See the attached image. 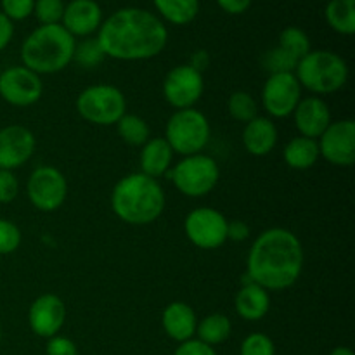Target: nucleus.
I'll return each mask as SVG.
<instances>
[{"instance_id": "1", "label": "nucleus", "mask_w": 355, "mask_h": 355, "mask_svg": "<svg viewBox=\"0 0 355 355\" xmlns=\"http://www.w3.org/2000/svg\"><path fill=\"white\" fill-rule=\"evenodd\" d=\"M104 55L116 61H148L165 51L166 24L151 10L123 7L114 10L96 33Z\"/></svg>"}, {"instance_id": "2", "label": "nucleus", "mask_w": 355, "mask_h": 355, "mask_svg": "<svg viewBox=\"0 0 355 355\" xmlns=\"http://www.w3.org/2000/svg\"><path fill=\"white\" fill-rule=\"evenodd\" d=\"M304 246L286 227L260 232L246 259V277L263 290L284 291L293 286L304 270Z\"/></svg>"}, {"instance_id": "3", "label": "nucleus", "mask_w": 355, "mask_h": 355, "mask_svg": "<svg viewBox=\"0 0 355 355\" xmlns=\"http://www.w3.org/2000/svg\"><path fill=\"white\" fill-rule=\"evenodd\" d=\"M165 191L159 180L141 172L128 173L111 191V210L128 225H149L165 210Z\"/></svg>"}, {"instance_id": "4", "label": "nucleus", "mask_w": 355, "mask_h": 355, "mask_svg": "<svg viewBox=\"0 0 355 355\" xmlns=\"http://www.w3.org/2000/svg\"><path fill=\"white\" fill-rule=\"evenodd\" d=\"M76 38L62 24H40L21 45V61L24 68L37 75H54L73 62Z\"/></svg>"}, {"instance_id": "5", "label": "nucleus", "mask_w": 355, "mask_h": 355, "mask_svg": "<svg viewBox=\"0 0 355 355\" xmlns=\"http://www.w3.org/2000/svg\"><path fill=\"white\" fill-rule=\"evenodd\" d=\"M350 69L345 59L333 51H311L298 61L295 76L302 89L315 96H328L342 90L349 82Z\"/></svg>"}, {"instance_id": "6", "label": "nucleus", "mask_w": 355, "mask_h": 355, "mask_svg": "<svg viewBox=\"0 0 355 355\" xmlns=\"http://www.w3.org/2000/svg\"><path fill=\"white\" fill-rule=\"evenodd\" d=\"M211 137L208 118L196 107L173 111L165 127V141L175 155L191 156L203 153Z\"/></svg>"}, {"instance_id": "7", "label": "nucleus", "mask_w": 355, "mask_h": 355, "mask_svg": "<svg viewBox=\"0 0 355 355\" xmlns=\"http://www.w3.org/2000/svg\"><path fill=\"white\" fill-rule=\"evenodd\" d=\"M76 111L89 123L97 127L116 125L127 113V99L118 87L97 83L83 89L76 97Z\"/></svg>"}, {"instance_id": "8", "label": "nucleus", "mask_w": 355, "mask_h": 355, "mask_svg": "<svg viewBox=\"0 0 355 355\" xmlns=\"http://www.w3.org/2000/svg\"><path fill=\"white\" fill-rule=\"evenodd\" d=\"M220 168L215 158L198 153L184 156L172 166V182L180 194L187 198H203L217 187Z\"/></svg>"}, {"instance_id": "9", "label": "nucleus", "mask_w": 355, "mask_h": 355, "mask_svg": "<svg viewBox=\"0 0 355 355\" xmlns=\"http://www.w3.org/2000/svg\"><path fill=\"white\" fill-rule=\"evenodd\" d=\"M26 194L37 210L51 214L59 210L68 198V180L64 173L52 165L37 166L26 182Z\"/></svg>"}, {"instance_id": "10", "label": "nucleus", "mask_w": 355, "mask_h": 355, "mask_svg": "<svg viewBox=\"0 0 355 355\" xmlns=\"http://www.w3.org/2000/svg\"><path fill=\"white\" fill-rule=\"evenodd\" d=\"M227 224L229 220L222 211L200 207L184 218V232L196 248L217 250L227 241Z\"/></svg>"}, {"instance_id": "11", "label": "nucleus", "mask_w": 355, "mask_h": 355, "mask_svg": "<svg viewBox=\"0 0 355 355\" xmlns=\"http://www.w3.org/2000/svg\"><path fill=\"white\" fill-rule=\"evenodd\" d=\"M302 99V87L295 73H274L262 87V106L269 118H288Z\"/></svg>"}, {"instance_id": "12", "label": "nucleus", "mask_w": 355, "mask_h": 355, "mask_svg": "<svg viewBox=\"0 0 355 355\" xmlns=\"http://www.w3.org/2000/svg\"><path fill=\"white\" fill-rule=\"evenodd\" d=\"M163 96L173 110H189L203 97V73L189 64H179L170 69L163 80Z\"/></svg>"}, {"instance_id": "13", "label": "nucleus", "mask_w": 355, "mask_h": 355, "mask_svg": "<svg viewBox=\"0 0 355 355\" xmlns=\"http://www.w3.org/2000/svg\"><path fill=\"white\" fill-rule=\"evenodd\" d=\"M44 94L40 75L19 66H9L0 71V97L16 107H28L38 103Z\"/></svg>"}, {"instance_id": "14", "label": "nucleus", "mask_w": 355, "mask_h": 355, "mask_svg": "<svg viewBox=\"0 0 355 355\" xmlns=\"http://www.w3.org/2000/svg\"><path fill=\"white\" fill-rule=\"evenodd\" d=\"M319 155L329 165L349 168L355 162V121L350 118L331 121L318 139Z\"/></svg>"}, {"instance_id": "15", "label": "nucleus", "mask_w": 355, "mask_h": 355, "mask_svg": "<svg viewBox=\"0 0 355 355\" xmlns=\"http://www.w3.org/2000/svg\"><path fill=\"white\" fill-rule=\"evenodd\" d=\"M35 149L37 139L30 128L23 125H7L0 128V170L14 172L30 162Z\"/></svg>"}, {"instance_id": "16", "label": "nucleus", "mask_w": 355, "mask_h": 355, "mask_svg": "<svg viewBox=\"0 0 355 355\" xmlns=\"http://www.w3.org/2000/svg\"><path fill=\"white\" fill-rule=\"evenodd\" d=\"M66 322V305L58 295L44 293L35 298L28 311L30 329L40 338L59 335Z\"/></svg>"}, {"instance_id": "17", "label": "nucleus", "mask_w": 355, "mask_h": 355, "mask_svg": "<svg viewBox=\"0 0 355 355\" xmlns=\"http://www.w3.org/2000/svg\"><path fill=\"white\" fill-rule=\"evenodd\" d=\"M103 9L96 0H69L64 6L61 24L71 37L89 38L103 24Z\"/></svg>"}, {"instance_id": "18", "label": "nucleus", "mask_w": 355, "mask_h": 355, "mask_svg": "<svg viewBox=\"0 0 355 355\" xmlns=\"http://www.w3.org/2000/svg\"><path fill=\"white\" fill-rule=\"evenodd\" d=\"M291 116L300 135L315 139V141L331 123V111H329L328 103L318 96L302 97Z\"/></svg>"}, {"instance_id": "19", "label": "nucleus", "mask_w": 355, "mask_h": 355, "mask_svg": "<svg viewBox=\"0 0 355 355\" xmlns=\"http://www.w3.org/2000/svg\"><path fill=\"white\" fill-rule=\"evenodd\" d=\"M279 139L276 123L269 116H255L245 123L243 128V146L252 156L262 158V156L270 155L274 151Z\"/></svg>"}, {"instance_id": "20", "label": "nucleus", "mask_w": 355, "mask_h": 355, "mask_svg": "<svg viewBox=\"0 0 355 355\" xmlns=\"http://www.w3.org/2000/svg\"><path fill=\"white\" fill-rule=\"evenodd\" d=\"M162 326L166 336L172 338L173 342H187L196 335V312L186 302H172L163 309Z\"/></svg>"}, {"instance_id": "21", "label": "nucleus", "mask_w": 355, "mask_h": 355, "mask_svg": "<svg viewBox=\"0 0 355 355\" xmlns=\"http://www.w3.org/2000/svg\"><path fill=\"white\" fill-rule=\"evenodd\" d=\"M236 314L250 322L266 318L270 311V293L246 277V283L239 288L234 298Z\"/></svg>"}, {"instance_id": "22", "label": "nucleus", "mask_w": 355, "mask_h": 355, "mask_svg": "<svg viewBox=\"0 0 355 355\" xmlns=\"http://www.w3.org/2000/svg\"><path fill=\"white\" fill-rule=\"evenodd\" d=\"M173 156H175V153L172 151V148H170L165 139H149L141 148V156H139L141 173L158 180L159 177H163L172 170Z\"/></svg>"}, {"instance_id": "23", "label": "nucleus", "mask_w": 355, "mask_h": 355, "mask_svg": "<svg viewBox=\"0 0 355 355\" xmlns=\"http://www.w3.org/2000/svg\"><path fill=\"white\" fill-rule=\"evenodd\" d=\"M283 158L290 168L293 170H309L319 162V146L315 139L298 135L293 137L283 149Z\"/></svg>"}, {"instance_id": "24", "label": "nucleus", "mask_w": 355, "mask_h": 355, "mask_svg": "<svg viewBox=\"0 0 355 355\" xmlns=\"http://www.w3.org/2000/svg\"><path fill=\"white\" fill-rule=\"evenodd\" d=\"M156 9V16L163 23H170L173 26H186L193 23L200 14V0H153Z\"/></svg>"}, {"instance_id": "25", "label": "nucleus", "mask_w": 355, "mask_h": 355, "mask_svg": "<svg viewBox=\"0 0 355 355\" xmlns=\"http://www.w3.org/2000/svg\"><path fill=\"white\" fill-rule=\"evenodd\" d=\"M324 17L333 31L343 37H352L355 33V0H328Z\"/></svg>"}, {"instance_id": "26", "label": "nucleus", "mask_w": 355, "mask_h": 355, "mask_svg": "<svg viewBox=\"0 0 355 355\" xmlns=\"http://www.w3.org/2000/svg\"><path fill=\"white\" fill-rule=\"evenodd\" d=\"M231 319L225 314H222V312H214V314H208L207 318L198 321L196 335L194 336L200 342L207 343V345L215 349V345H222L224 342H227V338L231 336Z\"/></svg>"}, {"instance_id": "27", "label": "nucleus", "mask_w": 355, "mask_h": 355, "mask_svg": "<svg viewBox=\"0 0 355 355\" xmlns=\"http://www.w3.org/2000/svg\"><path fill=\"white\" fill-rule=\"evenodd\" d=\"M116 130L121 141L127 142L128 146H134V148H142L149 141V125L139 114L125 113L118 120Z\"/></svg>"}, {"instance_id": "28", "label": "nucleus", "mask_w": 355, "mask_h": 355, "mask_svg": "<svg viewBox=\"0 0 355 355\" xmlns=\"http://www.w3.org/2000/svg\"><path fill=\"white\" fill-rule=\"evenodd\" d=\"M277 47L286 51L288 54L293 55L297 61H300L304 55H307L312 51L311 38L305 33L302 28L298 26H286L279 33V40H277Z\"/></svg>"}, {"instance_id": "29", "label": "nucleus", "mask_w": 355, "mask_h": 355, "mask_svg": "<svg viewBox=\"0 0 355 355\" xmlns=\"http://www.w3.org/2000/svg\"><path fill=\"white\" fill-rule=\"evenodd\" d=\"M227 111L236 121L248 123L255 116H259V103L255 97L245 90H236L227 99Z\"/></svg>"}, {"instance_id": "30", "label": "nucleus", "mask_w": 355, "mask_h": 355, "mask_svg": "<svg viewBox=\"0 0 355 355\" xmlns=\"http://www.w3.org/2000/svg\"><path fill=\"white\" fill-rule=\"evenodd\" d=\"M104 59H106V55H104V52H103V49H101L97 38L89 37V38H82L80 42H76L73 61L78 62L82 68H85V69L96 68V66H99Z\"/></svg>"}, {"instance_id": "31", "label": "nucleus", "mask_w": 355, "mask_h": 355, "mask_svg": "<svg viewBox=\"0 0 355 355\" xmlns=\"http://www.w3.org/2000/svg\"><path fill=\"white\" fill-rule=\"evenodd\" d=\"M297 64V59L288 54L286 51H283L281 47L269 49L262 55V66L266 68V71L269 75H274V73H295Z\"/></svg>"}, {"instance_id": "32", "label": "nucleus", "mask_w": 355, "mask_h": 355, "mask_svg": "<svg viewBox=\"0 0 355 355\" xmlns=\"http://www.w3.org/2000/svg\"><path fill=\"white\" fill-rule=\"evenodd\" d=\"M64 0H35L33 16L40 24H61Z\"/></svg>"}, {"instance_id": "33", "label": "nucleus", "mask_w": 355, "mask_h": 355, "mask_svg": "<svg viewBox=\"0 0 355 355\" xmlns=\"http://www.w3.org/2000/svg\"><path fill=\"white\" fill-rule=\"evenodd\" d=\"M239 355H276V345L266 333H252L243 340Z\"/></svg>"}, {"instance_id": "34", "label": "nucleus", "mask_w": 355, "mask_h": 355, "mask_svg": "<svg viewBox=\"0 0 355 355\" xmlns=\"http://www.w3.org/2000/svg\"><path fill=\"white\" fill-rule=\"evenodd\" d=\"M23 241L21 229L9 218L0 217V255H10Z\"/></svg>"}, {"instance_id": "35", "label": "nucleus", "mask_w": 355, "mask_h": 355, "mask_svg": "<svg viewBox=\"0 0 355 355\" xmlns=\"http://www.w3.org/2000/svg\"><path fill=\"white\" fill-rule=\"evenodd\" d=\"M35 0H0V12L12 23L24 21L33 14Z\"/></svg>"}, {"instance_id": "36", "label": "nucleus", "mask_w": 355, "mask_h": 355, "mask_svg": "<svg viewBox=\"0 0 355 355\" xmlns=\"http://www.w3.org/2000/svg\"><path fill=\"white\" fill-rule=\"evenodd\" d=\"M19 194V180L10 170H0V203H12Z\"/></svg>"}, {"instance_id": "37", "label": "nucleus", "mask_w": 355, "mask_h": 355, "mask_svg": "<svg viewBox=\"0 0 355 355\" xmlns=\"http://www.w3.org/2000/svg\"><path fill=\"white\" fill-rule=\"evenodd\" d=\"M45 354L47 355H78V347L68 336L55 335L47 340L45 345Z\"/></svg>"}, {"instance_id": "38", "label": "nucleus", "mask_w": 355, "mask_h": 355, "mask_svg": "<svg viewBox=\"0 0 355 355\" xmlns=\"http://www.w3.org/2000/svg\"><path fill=\"white\" fill-rule=\"evenodd\" d=\"M173 355H217V352H215L214 347L200 342L198 338H191L187 342L179 343Z\"/></svg>"}, {"instance_id": "39", "label": "nucleus", "mask_w": 355, "mask_h": 355, "mask_svg": "<svg viewBox=\"0 0 355 355\" xmlns=\"http://www.w3.org/2000/svg\"><path fill=\"white\" fill-rule=\"evenodd\" d=\"M215 2L225 14L239 16V14H245L252 7L253 0H215Z\"/></svg>"}, {"instance_id": "40", "label": "nucleus", "mask_w": 355, "mask_h": 355, "mask_svg": "<svg viewBox=\"0 0 355 355\" xmlns=\"http://www.w3.org/2000/svg\"><path fill=\"white\" fill-rule=\"evenodd\" d=\"M250 236V227L248 224H245L243 220H229L227 224V239L236 243H241L245 239H248Z\"/></svg>"}, {"instance_id": "41", "label": "nucleus", "mask_w": 355, "mask_h": 355, "mask_svg": "<svg viewBox=\"0 0 355 355\" xmlns=\"http://www.w3.org/2000/svg\"><path fill=\"white\" fill-rule=\"evenodd\" d=\"M14 37V23L0 12V52L10 44Z\"/></svg>"}, {"instance_id": "42", "label": "nucleus", "mask_w": 355, "mask_h": 355, "mask_svg": "<svg viewBox=\"0 0 355 355\" xmlns=\"http://www.w3.org/2000/svg\"><path fill=\"white\" fill-rule=\"evenodd\" d=\"M187 64H189L191 68L196 69V71L203 73L205 69L210 66V54H208L207 51H203V49H200V51H194L193 54H191V59Z\"/></svg>"}, {"instance_id": "43", "label": "nucleus", "mask_w": 355, "mask_h": 355, "mask_svg": "<svg viewBox=\"0 0 355 355\" xmlns=\"http://www.w3.org/2000/svg\"><path fill=\"white\" fill-rule=\"evenodd\" d=\"M329 355H355L352 349H349V347H336V349H333Z\"/></svg>"}, {"instance_id": "44", "label": "nucleus", "mask_w": 355, "mask_h": 355, "mask_svg": "<svg viewBox=\"0 0 355 355\" xmlns=\"http://www.w3.org/2000/svg\"><path fill=\"white\" fill-rule=\"evenodd\" d=\"M0 342H2V328H0Z\"/></svg>"}, {"instance_id": "45", "label": "nucleus", "mask_w": 355, "mask_h": 355, "mask_svg": "<svg viewBox=\"0 0 355 355\" xmlns=\"http://www.w3.org/2000/svg\"><path fill=\"white\" fill-rule=\"evenodd\" d=\"M322 2H328V0H322Z\"/></svg>"}]
</instances>
